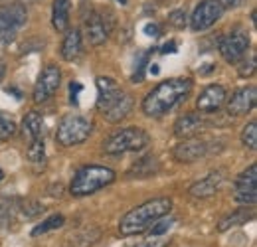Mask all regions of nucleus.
<instances>
[{"label":"nucleus","mask_w":257,"mask_h":247,"mask_svg":"<svg viewBox=\"0 0 257 247\" xmlns=\"http://www.w3.org/2000/svg\"><path fill=\"white\" fill-rule=\"evenodd\" d=\"M190 91H192V81L188 77H174V79L162 81L143 99V111L149 117H162L174 105L184 101Z\"/></svg>","instance_id":"1"},{"label":"nucleus","mask_w":257,"mask_h":247,"mask_svg":"<svg viewBox=\"0 0 257 247\" xmlns=\"http://www.w3.org/2000/svg\"><path fill=\"white\" fill-rule=\"evenodd\" d=\"M172 210V200L168 198H155L149 200L137 208H133L131 212H127L121 223H119V231L121 235L131 237V235H139L143 231H147L159 217L166 216Z\"/></svg>","instance_id":"2"},{"label":"nucleus","mask_w":257,"mask_h":247,"mask_svg":"<svg viewBox=\"0 0 257 247\" xmlns=\"http://www.w3.org/2000/svg\"><path fill=\"white\" fill-rule=\"evenodd\" d=\"M117 178V174L111 170V168H105V166H83L77 170V174L73 176L71 186H69V192L73 196H89L97 190L105 188V186L113 184Z\"/></svg>","instance_id":"3"},{"label":"nucleus","mask_w":257,"mask_h":247,"mask_svg":"<svg viewBox=\"0 0 257 247\" xmlns=\"http://www.w3.org/2000/svg\"><path fill=\"white\" fill-rule=\"evenodd\" d=\"M149 135L139 127H128L113 137H109L103 145V151L111 156L125 155V153H139L149 145Z\"/></svg>","instance_id":"4"},{"label":"nucleus","mask_w":257,"mask_h":247,"mask_svg":"<svg viewBox=\"0 0 257 247\" xmlns=\"http://www.w3.org/2000/svg\"><path fill=\"white\" fill-rule=\"evenodd\" d=\"M91 127L85 117L79 115H67L62 119V123L58 125V133H56V141L62 147H73V145H81L89 139L91 135Z\"/></svg>","instance_id":"5"},{"label":"nucleus","mask_w":257,"mask_h":247,"mask_svg":"<svg viewBox=\"0 0 257 247\" xmlns=\"http://www.w3.org/2000/svg\"><path fill=\"white\" fill-rule=\"evenodd\" d=\"M26 8L20 2L0 6V42L12 44L18 30L26 24Z\"/></svg>","instance_id":"6"},{"label":"nucleus","mask_w":257,"mask_h":247,"mask_svg":"<svg viewBox=\"0 0 257 247\" xmlns=\"http://www.w3.org/2000/svg\"><path fill=\"white\" fill-rule=\"evenodd\" d=\"M60 83H62V69L56 63H48L42 69V73H40V77L34 85V103L36 105L46 103L54 93L58 91Z\"/></svg>","instance_id":"7"},{"label":"nucleus","mask_w":257,"mask_h":247,"mask_svg":"<svg viewBox=\"0 0 257 247\" xmlns=\"http://www.w3.org/2000/svg\"><path fill=\"white\" fill-rule=\"evenodd\" d=\"M224 14V6L220 0H202L190 16V26L194 32H204L212 28Z\"/></svg>","instance_id":"8"},{"label":"nucleus","mask_w":257,"mask_h":247,"mask_svg":"<svg viewBox=\"0 0 257 247\" xmlns=\"http://www.w3.org/2000/svg\"><path fill=\"white\" fill-rule=\"evenodd\" d=\"M247 48H249V36L241 30L229 32L227 36L220 40V54L225 62L229 63L239 62L245 56Z\"/></svg>","instance_id":"9"},{"label":"nucleus","mask_w":257,"mask_h":247,"mask_svg":"<svg viewBox=\"0 0 257 247\" xmlns=\"http://www.w3.org/2000/svg\"><path fill=\"white\" fill-rule=\"evenodd\" d=\"M255 180H257V166L251 164L247 170H243L237 180H235V200L243 206H255L257 202V190H255Z\"/></svg>","instance_id":"10"},{"label":"nucleus","mask_w":257,"mask_h":247,"mask_svg":"<svg viewBox=\"0 0 257 247\" xmlns=\"http://www.w3.org/2000/svg\"><path fill=\"white\" fill-rule=\"evenodd\" d=\"M257 101V89L253 85H247V87H241L233 93L227 101V113L233 115V117H239V115H247L253 107H255Z\"/></svg>","instance_id":"11"},{"label":"nucleus","mask_w":257,"mask_h":247,"mask_svg":"<svg viewBox=\"0 0 257 247\" xmlns=\"http://www.w3.org/2000/svg\"><path fill=\"white\" fill-rule=\"evenodd\" d=\"M97 111L99 113H103L105 109H109L121 95V87L117 85V81L115 79H111V77H97Z\"/></svg>","instance_id":"12"},{"label":"nucleus","mask_w":257,"mask_h":247,"mask_svg":"<svg viewBox=\"0 0 257 247\" xmlns=\"http://www.w3.org/2000/svg\"><path fill=\"white\" fill-rule=\"evenodd\" d=\"M103 231L97 225H83L71 233H67L62 247H91L101 239Z\"/></svg>","instance_id":"13"},{"label":"nucleus","mask_w":257,"mask_h":247,"mask_svg":"<svg viewBox=\"0 0 257 247\" xmlns=\"http://www.w3.org/2000/svg\"><path fill=\"white\" fill-rule=\"evenodd\" d=\"M224 101H225V89L222 85L212 83V85H208L204 91L200 93V97L196 101V107L202 113H216L224 105Z\"/></svg>","instance_id":"14"},{"label":"nucleus","mask_w":257,"mask_h":247,"mask_svg":"<svg viewBox=\"0 0 257 247\" xmlns=\"http://www.w3.org/2000/svg\"><path fill=\"white\" fill-rule=\"evenodd\" d=\"M172 155L178 162H196L208 155V143L198 139H184V143H180Z\"/></svg>","instance_id":"15"},{"label":"nucleus","mask_w":257,"mask_h":247,"mask_svg":"<svg viewBox=\"0 0 257 247\" xmlns=\"http://www.w3.org/2000/svg\"><path fill=\"white\" fill-rule=\"evenodd\" d=\"M222 180H224V174H222L220 170H214V172H210L208 176H204L202 180L194 182V184L190 186V190H188V194L194 196V198H210V196H214V194L220 190Z\"/></svg>","instance_id":"16"},{"label":"nucleus","mask_w":257,"mask_h":247,"mask_svg":"<svg viewBox=\"0 0 257 247\" xmlns=\"http://www.w3.org/2000/svg\"><path fill=\"white\" fill-rule=\"evenodd\" d=\"M83 32H85V38L91 46H101L105 44L107 40V30H105V24L101 20V14L97 12H89L83 20Z\"/></svg>","instance_id":"17"},{"label":"nucleus","mask_w":257,"mask_h":247,"mask_svg":"<svg viewBox=\"0 0 257 247\" xmlns=\"http://www.w3.org/2000/svg\"><path fill=\"white\" fill-rule=\"evenodd\" d=\"M204 129V121L196 113H186L174 123V135L178 139H192Z\"/></svg>","instance_id":"18"},{"label":"nucleus","mask_w":257,"mask_h":247,"mask_svg":"<svg viewBox=\"0 0 257 247\" xmlns=\"http://www.w3.org/2000/svg\"><path fill=\"white\" fill-rule=\"evenodd\" d=\"M133 111V97L123 93L109 109H105L101 115L109 121V123H121L125 117H128V113Z\"/></svg>","instance_id":"19"},{"label":"nucleus","mask_w":257,"mask_h":247,"mask_svg":"<svg viewBox=\"0 0 257 247\" xmlns=\"http://www.w3.org/2000/svg\"><path fill=\"white\" fill-rule=\"evenodd\" d=\"M159 170H161V164H159L157 156L149 155V156L139 158V160L128 168L127 176H131V178H147V176H155Z\"/></svg>","instance_id":"20"},{"label":"nucleus","mask_w":257,"mask_h":247,"mask_svg":"<svg viewBox=\"0 0 257 247\" xmlns=\"http://www.w3.org/2000/svg\"><path fill=\"white\" fill-rule=\"evenodd\" d=\"M81 54V32L79 30H67L65 32V38L62 42V56L67 62H73L77 60Z\"/></svg>","instance_id":"21"},{"label":"nucleus","mask_w":257,"mask_h":247,"mask_svg":"<svg viewBox=\"0 0 257 247\" xmlns=\"http://www.w3.org/2000/svg\"><path fill=\"white\" fill-rule=\"evenodd\" d=\"M22 131H24V137H28V143L32 141H42L44 139V133H46V127H44V121L42 117L32 111L24 117V123H22Z\"/></svg>","instance_id":"22"},{"label":"nucleus","mask_w":257,"mask_h":247,"mask_svg":"<svg viewBox=\"0 0 257 247\" xmlns=\"http://www.w3.org/2000/svg\"><path fill=\"white\" fill-rule=\"evenodd\" d=\"M69 0H54L52 6V24L58 32H65L69 26Z\"/></svg>","instance_id":"23"},{"label":"nucleus","mask_w":257,"mask_h":247,"mask_svg":"<svg viewBox=\"0 0 257 247\" xmlns=\"http://www.w3.org/2000/svg\"><path fill=\"white\" fill-rule=\"evenodd\" d=\"M253 217V212H247V210H237V212H233V214H229V216H225L220 223H218V229L220 231H227L229 227H235V225H241V223H245L247 219H251Z\"/></svg>","instance_id":"24"},{"label":"nucleus","mask_w":257,"mask_h":247,"mask_svg":"<svg viewBox=\"0 0 257 247\" xmlns=\"http://www.w3.org/2000/svg\"><path fill=\"white\" fill-rule=\"evenodd\" d=\"M65 221V217L62 214H56V216L48 217L46 221H42L40 225H36L32 229V235L34 237H38L40 233H46V231H52V229H56V227H62Z\"/></svg>","instance_id":"25"},{"label":"nucleus","mask_w":257,"mask_h":247,"mask_svg":"<svg viewBox=\"0 0 257 247\" xmlns=\"http://www.w3.org/2000/svg\"><path fill=\"white\" fill-rule=\"evenodd\" d=\"M241 143H243L247 149H251V151L257 147V125H255V121H251V123L243 129V133H241Z\"/></svg>","instance_id":"26"},{"label":"nucleus","mask_w":257,"mask_h":247,"mask_svg":"<svg viewBox=\"0 0 257 247\" xmlns=\"http://www.w3.org/2000/svg\"><path fill=\"white\" fill-rule=\"evenodd\" d=\"M174 223V217H159L149 229H151V235H164L168 229H170V225Z\"/></svg>","instance_id":"27"},{"label":"nucleus","mask_w":257,"mask_h":247,"mask_svg":"<svg viewBox=\"0 0 257 247\" xmlns=\"http://www.w3.org/2000/svg\"><path fill=\"white\" fill-rule=\"evenodd\" d=\"M44 155H46V151H44V139H42V141H32V143H28V158H30L32 162L44 160Z\"/></svg>","instance_id":"28"},{"label":"nucleus","mask_w":257,"mask_h":247,"mask_svg":"<svg viewBox=\"0 0 257 247\" xmlns=\"http://www.w3.org/2000/svg\"><path fill=\"white\" fill-rule=\"evenodd\" d=\"M14 133H16V123L10 117H6V115L0 113V139H8Z\"/></svg>","instance_id":"29"},{"label":"nucleus","mask_w":257,"mask_h":247,"mask_svg":"<svg viewBox=\"0 0 257 247\" xmlns=\"http://www.w3.org/2000/svg\"><path fill=\"white\" fill-rule=\"evenodd\" d=\"M168 243H170V237H166V235H151V239L133 247H168Z\"/></svg>","instance_id":"30"},{"label":"nucleus","mask_w":257,"mask_h":247,"mask_svg":"<svg viewBox=\"0 0 257 247\" xmlns=\"http://www.w3.org/2000/svg\"><path fill=\"white\" fill-rule=\"evenodd\" d=\"M237 71H239L241 77H249V75H253V73H255V54L249 58V62L245 60V62L239 63V69H237Z\"/></svg>","instance_id":"31"},{"label":"nucleus","mask_w":257,"mask_h":247,"mask_svg":"<svg viewBox=\"0 0 257 247\" xmlns=\"http://www.w3.org/2000/svg\"><path fill=\"white\" fill-rule=\"evenodd\" d=\"M168 22L176 28H184L186 26V12L184 10H174L170 16H168Z\"/></svg>","instance_id":"32"},{"label":"nucleus","mask_w":257,"mask_h":247,"mask_svg":"<svg viewBox=\"0 0 257 247\" xmlns=\"http://www.w3.org/2000/svg\"><path fill=\"white\" fill-rule=\"evenodd\" d=\"M69 91H71V101H73V103H77V93L81 91V83H75V81H71V85H69Z\"/></svg>","instance_id":"33"},{"label":"nucleus","mask_w":257,"mask_h":247,"mask_svg":"<svg viewBox=\"0 0 257 247\" xmlns=\"http://www.w3.org/2000/svg\"><path fill=\"white\" fill-rule=\"evenodd\" d=\"M241 2H243V0H220V4H222L224 8H237Z\"/></svg>","instance_id":"34"},{"label":"nucleus","mask_w":257,"mask_h":247,"mask_svg":"<svg viewBox=\"0 0 257 247\" xmlns=\"http://www.w3.org/2000/svg\"><path fill=\"white\" fill-rule=\"evenodd\" d=\"M145 34L147 36H159V26L157 24H147L145 26Z\"/></svg>","instance_id":"35"},{"label":"nucleus","mask_w":257,"mask_h":247,"mask_svg":"<svg viewBox=\"0 0 257 247\" xmlns=\"http://www.w3.org/2000/svg\"><path fill=\"white\" fill-rule=\"evenodd\" d=\"M174 46H176V44H174V42H168V44H164V46H162V54H168V52H176V48H174Z\"/></svg>","instance_id":"36"},{"label":"nucleus","mask_w":257,"mask_h":247,"mask_svg":"<svg viewBox=\"0 0 257 247\" xmlns=\"http://www.w3.org/2000/svg\"><path fill=\"white\" fill-rule=\"evenodd\" d=\"M4 75H6V65L0 62V83H2V79H4Z\"/></svg>","instance_id":"37"},{"label":"nucleus","mask_w":257,"mask_h":247,"mask_svg":"<svg viewBox=\"0 0 257 247\" xmlns=\"http://www.w3.org/2000/svg\"><path fill=\"white\" fill-rule=\"evenodd\" d=\"M117 2H119V4H123V6L127 4V0H117Z\"/></svg>","instance_id":"38"},{"label":"nucleus","mask_w":257,"mask_h":247,"mask_svg":"<svg viewBox=\"0 0 257 247\" xmlns=\"http://www.w3.org/2000/svg\"><path fill=\"white\" fill-rule=\"evenodd\" d=\"M2 178H4V172H2V168H0V180H2Z\"/></svg>","instance_id":"39"}]
</instances>
